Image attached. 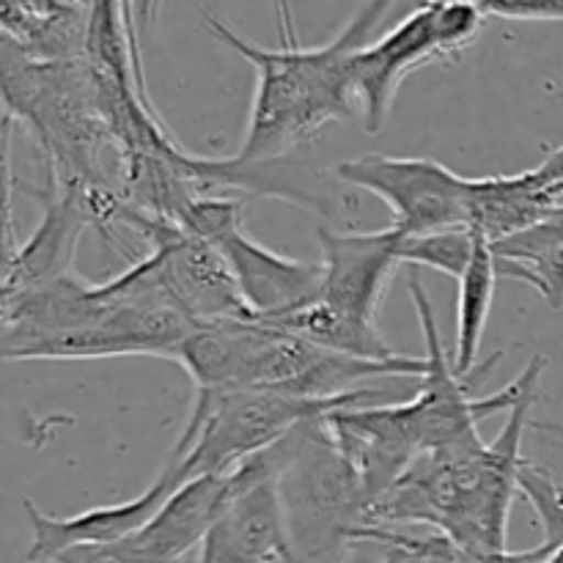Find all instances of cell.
Masks as SVG:
<instances>
[{"mask_svg": "<svg viewBox=\"0 0 563 563\" xmlns=\"http://www.w3.org/2000/svg\"><path fill=\"white\" fill-rule=\"evenodd\" d=\"M390 5L394 3H363L335 38L319 47H302L291 25V9L275 3L278 49L258 47L220 16L203 14L212 36L251 60L256 69L251 119L236 159L251 165L275 163L333 121L352 119L355 97L350 60L357 49L366 47L368 33L388 16Z\"/></svg>", "mask_w": 563, "mask_h": 563, "instance_id": "obj_1", "label": "cell"}, {"mask_svg": "<svg viewBox=\"0 0 563 563\" xmlns=\"http://www.w3.org/2000/svg\"><path fill=\"white\" fill-rule=\"evenodd\" d=\"M533 374L526 394L509 410L498 440L476 451H434L423 454L396 487H390L366 515V528L379 522H421L432 526L462 553H504L517 476L526 465L522 434L531 423V407L548 357L533 355Z\"/></svg>", "mask_w": 563, "mask_h": 563, "instance_id": "obj_2", "label": "cell"}, {"mask_svg": "<svg viewBox=\"0 0 563 563\" xmlns=\"http://www.w3.org/2000/svg\"><path fill=\"white\" fill-rule=\"evenodd\" d=\"M366 399H385V390L366 388L339 399H302L258 388L196 394L185 432L170 456L179 460L187 482L198 476H229L247 460L284 443L302 423Z\"/></svg>", "mask_w": 563, "mask_h": 563, "instance_id": "obj_3", "label": "cell"}, {"mask_svg": "<svg viewBox=\"0 0 563 563\" xmlns=\"http://www.w3.org/2000/svg\"><path fill=\"white\" fill-rule=\"evenodd\" d=\"M273 454L295 553L297 542L324 553L366 528L363 484L330 438L324 418L302 423Z\"/></svg>", "mask_w": 563, "mask_h": 563, "instance_id": "obj_4", "label": "cell"}, {"mask_svg": "<svg viewBox=\"0 0 563 563\" xmlns=\"http://www.w3.org/2000/svg\"><path fill=\"white\" fill-rule=\"evenodd\" d=\"M484 20L478 0L418 3L399 25L357 49L350 60V80L363 130L377 135L405 77L434 60L456 58L482 33Z\"/></svg>", "mask_w": 563, "mask_h": 563, "instance_id": "obj_5", "label": "cell"}, {"mask_svg": "<svg viewBox=\"0 0 563 563\" xmlns=\"http://www.w3.org/2000/svg\"><path fill=\"white\" fill-rule=\"evenodd\" d=\"M412 302H416L418 319H421L423 341H427V374L418 379V390L405 401V416L410 421L412 434L418 440V449L423 454L434 451H476L484 449V440L478 434V421L498 412H509L526 394L533 374V361L520 372V377L489 399H471L467 390L473 388V379L460 377L454 372V363L445 357L443 341H440L438 322H434L432 300L427 297L421 280L412 275L407 280Z\"/></svg>", "mask_w": 563, "mask_h": 563, "instance_id": "obj_6", "label": "cell"}, {"mask_svg": "<svg viewBox=\"0 0 563 563\" xmlns=\"http://www.w3.org/2000/svg\"><path fill=\"white\" fill-rule=\"evenodd\" d=\"M335 179L388 203L401 236L467 229L473 179L454 174L432 157L363 154L335 165Z\"/></svg>", "mask_w": 563, "mask_h": 563, "instance_id": "obj_7", "label": "cell"}, {"mask_svg": "<svg viewBox=\"0 0 563 563\" xmlns=\"http://www.w3.org/2000/svg\"><path fill=\"white\" fill-rule=\"evenodd\" d=\"M121 223L146 240V256H152L165 291L192 322H256L218 245L187 234L170 220L137 212L130 203L121 212Z\"/></svg>", "mask_w": 563, "mask_h": 563, "instance_id": "obj_8", "label": "cell"}, {"mask_svg": "<svg viewBox=\"0 0 563 563\" xmlns=\"http://www.w3.org/2000/svg\"><path fill=\"white\" fill-rule=\"evenodd\" d=\"M322 251V289L319 302L350 317L377 322L390 280L399 273L401 234L390 225L383 231H317Z\"/></svg>", "mask_w": 563, "mask_h": 563, "instance_id": "obj_9", "label": "cell"}, {"mask_svg": "<svg viewBox=\"0 0 563 563\" xmlns=\"http://www.w3.org/2000/svg\"><path fill=\"white\" fill-rule=\"evenodd\" d=\"M185 482L187 476L181 471L179 460L170 456V462L163 467V473H159L152 487L143 489L137 498L121 500V504L93 506V509L71 517H53L44 515L33 500H22V509H25L33 533V542L27 548V561L53 563L66 550L102 548V544L132 539L157 517L165 500Z\"/></svg>", "mask_w": 563, "mask_h": 563, "instance_id": "obj_10", "label": "cell"}, {"mask_svg": "<svg viewBox=\"0 0 563 563\" xmlns=\"http://www.w3.org/2000/svg\"><path fill=\"white\" fill-rule=\"evenodd\" d=\"M324 427L355 467L368 509L421 460V449L405 416V401L344 407L324 416Z\"/></svg>", "mask_w": 563, "mask_h": 563, "instance_id": "obj_11", "label": "cell"}, {"mask_svg": "<svg viewBox=\"0 0 563 563\" xmlns=\"http://www.w3.org/2000/svg\"><path fill=\"white\" fill-rule=\"evenodd\" d=\"M218 247L256 322H278L317 302L322 289V262L280 256L247 236L245 229L231 231Z\"/></svg>", "mask_w": 563, "mask_h": 563, "instance_id": "obj_12", "label": "cell"}, {"mask_svg": "<svg viewBox=\"0 0 563 563\" xmlns=\"http://www.w3.org/2000/svg\"><path fill=\"white\" fill-rule=\"evenodd\" d=\"M42 201L44 214L36 231L5 256L3 297L42 289L75 275L71 264H75L77 242L86 225H91L86 207L77 190H58L47 185Z\"/></svg>", "mask_w": 563, "mask_h": 563, "instance_id": "obj_13", "label": "cell"}, {"mask_svg": "<svg viewBox=\"0 0 563 563\" xmlns=\"http://www.w3.org/2000/svg\"><path fill=\"white\" fill-rule=\"evenodd\" d=\"M234 498V473L229 476H198L181 484L163 509L132 542L146 553L170 563H185L192 550L223 520Z\"/></svg>", "mask_w": 563, "mask_h": 563, "instance_id": "obj_14", "label": "cell"}, {"mask_svg": "<svg viewBox=\"0 0 563 563\" xmlns=\"http://www.w3.org/2000/svg\"><path fill=\"white\" fill-rule=\"evenodd\" d=\"M91 3H0L3 38L42 64H71L86 58Z\"/></svg>", "mask_w": 563, "mask_h": 563, "instance_id": "obj_15", "label": "cell"}, {"mask_svg": "<svg viewBox=\"0 0 563 563\" xmlns=\"http://www.w3.org/2000/svg\"><path fill=\"white\" fill-rule=\"evenodd\" d=\"M262 330V322L201 324L168 357L190 374L196 394L242 390Z\"/></svg>", "mask_w": 563, "mask_h": 563, "instance_id": "obj_16", "label": "cell"}, {"mask_svg": "<svg viewBox=\"0 0 563 563\" xmlns=\"http://www.w3.org/2000/svg\"><path fill=\"white\" fill-rule=\"evenodd\" d=\"M559 201L533 170L473 179L467 229L495 245L542 223Z\"/></svg>", "mask_w": 563, "mask_h": 563, "instance_id": "obj_17", "label": "cell"}, {"mask_svg": "<svg viewBox=\"0 0 563 563\" xmlns=\"http://www.w3.org/2000/svg\"><path fill=\"white\" fill-rule=\"evenodd\" d=\"M498 278L493 245L484 236H478L476 253H473L465 275L456 280L460 284V302H456V346L451 363H454V372L465 379H473V374H476V361L478 352H482L489 311H493Z\"/></svg>", "mask_w": 563, "mask_h": 563, "instance_id": "obj_18", "label": "cell"}, {"mask_svg": "<svg viewBox=\"0 0 563 563\" xmlns=\"http://www.w3.org/2000/svg\"><path fill=\"white\" fill-rule=\"evenodd\" d=\"M267 324L302 335V339L313 341L319 346H328L333 352H341V355L363 357V361H396V357H401L388 344V339L379 333L377 322L350 317V313L335 311V308L324 306L319 300L306 306L302 311L291 313V317Z\"/></svg>", "mask_w": 563, "mask_h": 563, "instance_id": "obj_19", "label": "cell"}, {"mask_svg": "<svg viewBox=\"0 0 563 563\" xmlns=\"http://www.w3.org/2000/svg\"><path fill=\"white\" fill-rule=\"evenodd\" d=\"M478 234L471 229L434 231L423 236H401L399 262L410 267H427L460 280L476 253Z\"/></svg>", "mask_w": 563, "mask_h": 563, "instance_id": "obj_20", "label": "cell"}, {"mask_svg": "<svg viewBox=\"0 0 563 563\" xmlns=\"http://www.w3.org/2000/svg\"><path fill=\"white\" fill-rule=\"evenodd\" d=\"M500 278L522 280V284L533 286L542 295V300L550 308L561 311L563 308V245L550 247V251L533 253V256L522 258H498Z\"/></svg>", "mask_w": 563, "mask_h": 563, "instance_id": "obj_21", "label": "cell"}, {"mask_svg": "<svg viewBox=\"0 0 563 563\" xmlns=\"http://www.w3.org/2000/svg\"><path fill=\"white\" fill-rule=\"evenodd\" d=\"M517 487L526 493L528 504L537 511L544 533L542 544L559 550L563 544V484H555L550 473L526 462L517 476Z\"/></svg>", "mask_w": 563, "mask_h": 563, "instance_id": "obj_22", "label": "cell"}, {"mask_svg": "<svg viewBox=\"0 0 563 563\" xmlns=\"http://www.w3.org/2000/svg\"><path fill=\"white\" fill-rule=\"evenodd\" d=\"M179 225L187 234L218 245L231 231L242 229V201H236V198L198 196Z\"/></svg>", "mask_w": 563, "mask_h": 563, "instance_id": "obj_23", "label": "cell"}, {"mask_svg": "<svg viewBox=\"0 0 563 563\" xmlns=\"http://www.w3.org/2000/svg\"><path fill=\"white\" fill-rule=\"evenodd\" d=\"M563 245V203H555L553 212L537 223L533 229L522 231V234L509 236L504 242H495L493 251L498 258H522L533 256V253L550 251V247Z\"/></svg>", "mask_w": 563, "mask_h": 563, "instance_id": "obj_24", "label": "cell"}, {"mask_svg": "<svg viewBox=\"0 0 563 563\" xmlns=\"http://www.w3.org/2000/svg\"><path fill=\"white\" fill-rule=\"evenodd\" d=\"M484 16L520 22H563V0H478Z\"/></svg>", "mask_w": 563, "mask_h": 563, "instance_id": "obj_25", "label": "cell"}, {"mask_svg": "<svg viewBox=\"0 0 563 563\" xmlns=\"http://www.w3.org/2000/svg\"><path fill=\"white\" fill-rule=\"evenodd\" d=\"M53 563H170L157 559V555L146 553L137 548L132 539L115 544H102V548H75L60 553Z\"/></svg>", "mask_w": 563, "mask_h": 563, "instance_id": "obj_26", "label": "cell"}, {"mask_svg": "<svg viewBox=\"0 0 563 563\" xmlns=\"http://www.w3.org/2000/svg\"><path fill=\"white\" fill-rule=\"evenodd\" d=\"M198 563H262V561L253 559L251 553H245V550H242L218 522V526L212 528V533L203 539L201 550H198Z\"/></svg>", "mask_w": 563, "mask_h": 563, "instance_id": "obj_27", "label": "cell"}, {"mask_svg": "<svg viewBox=\"0 0 563 563\" xmlns=\"http://www.w3.org/2000/svg\"><path fill=\"white\" fill-rule=\"evenodd\" d=\"M553 548H548V544H537L533 550H522V553H509V550H504V553H493V555H482V559H476V563H550L553 561Z\"/></svg>", "mask_w": 563, "mask_h": 563, "instance_id": "obj_28", "label": "cell"}, {"mask_svg": "<svg viewBox=\"0 0 563 563\" xmlns=\"http://www.w3.org/2000/svg\"><path fill=\"white\" fill-rule=\"evenodd\" d=\"M528 429H537V432L553 434V438L563 440V421H531Z\"/></svg>", "mask_w": 563, "mask_h": 563, "instance_id": "obj_29", "label": "cell"}, {"mask_svg": "<svg viewBox=\"0 0 563 563\" xmlns=\"http://www.w3.org/2000/svg\"><path fill=\"white\" fill-rule=\"evenodd\" d=\"M550 192H553V196H555V198H563V181H561V185H555V187H553V190H550Z\"/></svg>", "mask_w": 563, "mask_h": 563, "instance_id": "obj_30", "label": "cell"}]
</instances>
